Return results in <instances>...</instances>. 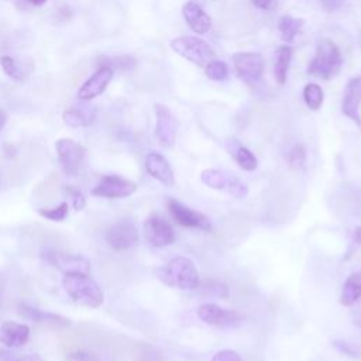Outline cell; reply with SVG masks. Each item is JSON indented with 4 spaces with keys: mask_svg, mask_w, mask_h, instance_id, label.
I'll return each mask as SVG.
<instances>
[{
    "mask_svg": "<svg viewBox=\"0 0 361 361\" xmlns=\"http://www.w3.org/2000/svg\"><path fill=\"white\" fill-rule=\"evenodd\" d=\"M62 286L68 296L83 307L97 309L104 300L102 288L89 274H66L62 278Z\"/></svg>",
    "mask_w": 361,
    "mask_h": 361,
    "instance_id": "1",
    "label": "cell"
},
{
    "mask_svg": "<svg viewBox=\"0 0 361 361\" xmlns=\"http://www.w3.org/2000/svg\"><path fill=\"white\" fill-rule=\"evenodd\" d=\"M158 279L176 289H196L199 286V272L193 261L186 257H175L155 271Z\"/></svg>",
    "mask_w": 361,
    "mask_h": 361,
    "instance_id": "2",
    "label": "cell"
},
{
    "mask_svg": "<svg viewBox=\"0 0 361 361\" xmlns=\"http://www.w3.org/2000/svg\"><path fill=\"white\" fill-rule=\"evenodd\" d=\"M343 65V56L338 47L331 39H322L316 48V54L309 63L307 73L329 80L338 73Z\"/></svg>",
    "mask_w": 361,
    "mask_h": 361,
    "instance_id": "3",
    "label": "cell"
},
{
    "mask_svg": "<svg viewBox=\"0 0 361 361\" xmlns=\"http://www.w3.org/2000/svg\"><path fill=\"white\" fill-rule=\"evenodd\" d=\"M171 48L182 58L190 61L195 65L206 66L214 59L213 48L202 38L197 37H179L171 41Z\"/></svg>",
    "mask_w": 361,
    "mask_h": 361,
    "instance_id": "4",
    "label": "cell"
},
{
    "mask_svg": "<svg viewBox=\"0 0 361 361\" xmlns=\"http://www.w3.org/2000/svg\"><path fill=\"white\" fill-rule=\"evenodd\" d=\"M138 228L130 219H120L106 230V243L114 251H127L138 244Z\"/></svg>",
    "mask_w": 361,
    "mask_h": 361,
    "instance_id": "5",
    "label": "cell"
},
{
    "mask_svg": "<svg viewBox=\"0 0 361 361\" xmlns=\"http://www.w3.org/2000/svg\"><path fill=\"white\" fill-rule=\"evenodd\" d=\"M56 155L62 171L68 176H76L85 161V148L71 138H61L55 144Z\"/></svg>",
    "mask_w": 361,
    "mask_h": 361,
    "instance_id": "6",
    "label": "cell"
},
{
    "mask_svg": "<svg viewBox=\"0 0 361 361\" xmlns=\"http://www.w3.org/2000/svg\"><path fill=\"white\" fill-rule=\"evenodd\" d=\"M137 183L118 175H104L92 189V195L104 199H121L133 195Z\"/></svg>",
    "mask_w": 361,
    "mask_h": 361,
    "instance_id": "7",
    "label": "cell"
},
{
    "mask_svg": "<svg viewBox=\"0 0 361 361\" xmlns=\"http://www.w3.org/2000/svg\"><path fill=\"white\" fill-rule=\"evenodd\" d=\"M145 240L154 247H166L175 243V230L171 223L158 213L149 214L144 221Z\"/></svg>",
    "mask_w": 361,
    "mask_h": 361,
    "instance_id": "8",
    "label": "cell"
},
{
    "mask_svg": "<svg viewBox=\"0 0 361 361\" xmlns=\"http://www.w3.org/2000/svg\"><path fill=\"white\" fill-rule=\"evenodd\" d=\"M166 206H168V210H169L172 219L179 226L188 227V228H197V230H203V231H209L212 228L210 219L206 214L196 212V210L190 209L189 206H185L179 200L168 199Z\"/></svg>",
    "mask_w": 361,
    "mask_h": 361,
    "instance_id": "9",
    "label": "cell"
},
{
    "mask_svg": "<svg viewBox=\"0 0 361 361\" xmlns=\"http://www.w3.org/2000/svg\"><path fill=\"white\" fill-rule=\"evenodd\" d=\"M237 76L247 85L257 83L264 73V59L257 52H237L233 55Z\"/></svg>",
    "mask_w": 361,
    "mask_h": 361,
    "instance_id": "10",
    "label": "cell"
},
{
    "mask_svg": "<svg viewBox=\"0 0 361 361\" xmlns=\"http://www.w3.org/2000/svg\"><path fill=\"white\" fill-rule=\"evenodd\" d=\"M196 313L204 323L216 327H237L244 320L238 312L223 309L216 303H203L197 307Z\"/></svg>",
    "mask_w": 361,
    "mask_h": 361,
    "instance_id": "11",
    "label": "cell"
},
{
    "mask_svg": "<svg viewBox=\"0 0 361 361\" xmlns=\"http://www.w3.org/2000/svg\"><path fill=\"white\" fill-rule=\"evenodd\" d=\"M45 259L59 269L63 275L66 274H89L90 262L78 254H69L62 251H47Z\"/></svg>",
    "mask_w": 361,
    "mask_h": 361,
    "instance_id": "12",
    "label": "cell"
},
{
    "mask_svg": "<svg viewBox=\"0 0 361 361\" xmlns=\"http://www.w3.org/2000/svg\"><path fill=\"white\" fill-rule=\"evenodd\" d=\"M113 75H114V71L111 68L99 66L97 71L79 87L76 93L78 99L87 102L100 96L111 82Z\"/></svg>",
    "mask_w": 361,
    "mask_h": 361,
    "instance_id": "13",
    "label": "cell"
},
{
    "mask_svg": "<svg viewBox=\"0 0 361 361\" xmlns=\"http://www.w3.org/2000/svg\"><path fill=\"white\" fill-rule=\"evenodd\" d=\"M155 116H157V124H155V137L158 142L164 147H172L175 144L176 137V121L172 116L171 110L161 103H157L154 106Z\"/></svg>",
    "mask_w": 361,
    "mask_h": 361,
    "instance_id": "14",
    "label": "cell"
},
{
    "mask_svg": "<svg viewBox=\"0 0 361 361\" xmlns=\"http://www.w3.org/2000/svg\"><path fill=\"white\" fill-rule=\"evenodd\" d=\"M360 107H361V78H353L345 86L343 102H341V111L344 116L355 121L361 126L360 117Z\"/></svg>",
    "mask_w": 361,
    "mask_h": 361,
    "instance_id": "15",
    "label": "cell"
},
{
    "mask_svg": "<svg viewBox=\"0 0 361 361\" xmlns=\"http://www.w3.org/2000/svg\"><path fill=\"white\" fill-rule=\"evenodd\" d=\"M145 171L148 172L149 176H152L154 179H157L158 182H161L165 186H172L175 183V176H173V171L169 165V162L166 161L165 157H162L161 154L152 151L148 152L145 155Z\"/></svg>",
    "mask_w": 361,
    "mask_h": 361,
    "instance_id": "16",
    "label": "cell"
},
{
    "mask_svg": "<svg viewBox=\"0 0 361 361\" xmlns=\"http://www.w3.org/2000/svg\"><path fill=\"white\" fill-rule=\"evenodd\" d=\"M30 338V327L14 320H4L0 324V343L7 348L24 345Z\"/></svg>",
    "mask_w": 361,
    "mask_h": 361,
    "instance_id": "17",
    "label": "cell"
},
{
    "mask_svg": "<svg viewBox=\"0 0 361 361\" xmlns=\"http://www.w3.org/2000/svg\"><path fill=\"white\" fill-rule=\"evenodd\" d=\"M182 14L189 28L196 34H206L210 30L212 18L206 11L195 1H188L182 7Z\"/></svg>",
    "mask_w": 361,
    "mask_h": 361,
    "instance_id": "18",
    "label": "cell"
},
{
    "mask_svg": "<svg viewBox=\"0 0 361 361\" xmlns=\"http://www.w3.org/2000/svg\"><path fill=\"white\" fill-rule=\"evenodd\" d=\"M18 314L27 320H31V322H37V323H44V324H52V326H62V327H66L71 324V320L61 316V314H56V313H52V312H45V310H41L38 307H34L31 305H27V303H20L18 305Z\"/></svg>",
    "mask_w": 361,
    "mask_h": 361,
    "instance_id": "19",
    "label": "cell"
},
{
    "mask_svg": "<svg viewBox=\"0 0 361 361\" xmlns=\"http://www.w3.org/2000/svg\"><path fill=\"white\" fill-rule=\"evenodd\" d=\"M0 65L4 71V73L17 82L24 80L34 69V62L30 58L21 61V59H16L10 55H3L0 58Z\"/></svg>",
    "mask_w": 361,
    "mask_h": 361,
    "instance_id": "20",
    "label": "cell"
},
{
    "mask_svg": "<svg viewBox=\"0 0 361 361\" xmlns=\"http://www.w3.org/2000/svg\"><path fill=\"white\" fill-rule=\"evenodd\" d=\"M94 117H96V110L94 107H89V106H75L65 110L62 114L63 123L72 128L87 127L93 123Z\"/></svg>",
    "mask_w": 361,
    "mask_h": 361,
    "instance_id": "21",
    "label": "cell"
},
{
    "mask_svg": "<svg viewBox=\"0 0 361 361\" xmlns=\"http://www.w3.org/2000/svg\"><path fill=\"white\" fill-rule=\"evenodd\" d=\"M227 149L230 151L231 157L237 162V165L244 171H254L258 166L257 157L244 145H241L237 140L227 141Z\"/></svg>",
    "mask_w": 361,
    "mask_h": 361,
    "instance_id": "22",
    "label": "cell"
},
{
    "mask_svg": "<svg viewBox=\"0 0 361 361\" xmlns=\"http://www.w3.org/2000/svg\"><path fill=\"white\" fill-rule=\"evenodd\" d=\"M292 55H293V49L289 45H281L276 51L275 63H274V76L276 83L279 85H285L286 82Z\"/></svg>",
    "mask_w": 361,
    "mask_h": 361,
    "instance_id": "23",
    "label": "cell"
},
{
    "mask_svg": "<svg viewBox=\"0 0 361 361\" xmlns=\"http://www.w3.org/2000/svg\"><path fill=\"white\" fill-rule=\"evenodd\" d=\"M358 299H361V272L351 274L341 289L340 293V303L343 306H351Z\"/></svg>",
    "mask_w": 361,
    "mask_h": 361,
    "instance_id": "24",
    "label": "cell"
},
{
    "mask_svg": "<svg viewBox=\"0 0 361 361\" xmlns=\"http://www.w3.org/2000/svg\"><path fill=\"white\" fill-rule=\"evenodd\" d=\"M303 23L305 21L302 18H295V17H290V16L281 17L278 28H279L282 41L286 42V44L293 42L295 37L300 32V30L303 27Z\"/></svg>",
    "mask_w": 361,
    "mask_h": 361,
    "instance_id": "25",
    "label": "cell"
},
{
    "mask_svg": "<svg viewBox=\"0 0 361 361\" xmlns=\"http://www.w3.org/2000/svg\"><path fill=\"white\" fill-rule=\"evenodd\" d=\"M228 178L230 173L220 171V169H204L200 173V180L212 188V189H217V190H226L227 183H228Z\"/></svg>",
    "mask_w": 361,
    "mask_h": 361,
    "instance_id": "26",
    "label": "cell"
},
{
    "mask_svg": "<svg viewBox=\"0 0 361 361\" xmlns=\"http://www.w3.org/2000/svg\"><path fill=\"white\" fill-rule=\"evenodd\" d=\"M99 66H109L114 69H133L137 65V61L131 55H116V56H100L97 59Z\"/></svg>",
    "mask_w": 361,
    "mask_h": 361,
    "instance_id": "27",
    "label": "cell"
},
{
    "mask_svg": "<svg viewBox=\"0 0 361 361\" xmlns=\"http://www.w3.org/2000/svg\"><path fill=\"white\" fill-rule=\"evenodd\" d=\"M303 102L310 109V110H319L323 104V99H324V94H323V90L322 87L317 85V83H307L305 87H303Z\"/></svg>",
    "mask_w": 361,
    "mask_h": 361,
    "instance_id": "28",
    "label": "cell"
},
{
    "mask_svg": "<svg viewBox=\"0 0 361 361\" xmlns=\"http://www.w3.org/2000/svg\"><path fill=\"white\" fill-rule=\"evenodd\" d=\"M204 73L209 79L214 82H221V80H226L228 76V66L223 61L213 59L204 66Z\"/></svg>",
    "mask_w": 361,
    "mask_h": 361,
    "instance_id": "29",
    "label": "cell"
},
{
    "mask_svg": "<svg viewBox=\"0 0 361 361\" xmlns=\"http://www.w3.org/2000/svg\"><path fill=\"white\" fill-rule=\"evenodd\" d=\"M38 213H39V216L45 217L47 220L63 221L68 217V214H69V204H68V202H62V203H59L55 207L38 209Z\"/></svg>",
    "mask_w": 361,
    "mask_h": 361,
    "instance_id": "30",
    "label": "cell"
},
{
    "mask_svg": "<svg viewBox=\"0 0 361 361\" xmlns=\"http://www.w3.org/2000/svg\"><path fill=\"white\" fill-rule=\"evenodd\" d=\"M306 162V149L302 144H295L288 152V164L293 169H302Z\"/></svg>",
    "mask_w": 361,
    "mask_h": 361,
    "instance_id": "31",
    "label": "cell"
},
{
    "mask_svg": "<svg viewBox=\"0 0 361 361\" xmlns=\"http://www.w3.org/2000/svg\"><path fill=\"white\" fill-rule=\"evenodd\" d=\"M226 192H228L230 195H233V196L237 197V199H244V197L248 195V188H247V185H245L243 180H240L235 175L230 173Z\"/></svg>",
    "mask_w": 361,
    "mask_h": 361,
    "instance_id": "32",
    "label": "cell"
},
{
    "mask_svg": "<svg viewBox=\"0 0 361 361\" xmlns=\"http://www.w3.org/2000/svg\"><path fill=\"white\" fill-rule=\"evenodd\" d=\"M68 193L71 196V200H72V206L75 210H82L86 204V197L85 195L78 190V189H73V188H68Z\"/></svg>",
    "mask_w": 361,
    "mask_h": 361,
    "instance_id": "33",
    "label": "cell"
},
{
    "mask_svg": "<svg viewBox=\"0 0 361 361\" xmlns=\"http://www.w3.org/2000/svg\"><path fill=\"white\" fill-rule=\"evenodd\" d=\"M212 361H243V358L234 350H220L213 355Z\"/></svg>",
    "mask_w": 361,
    "mask_h": 361,
    "instance_id": "34",
    "label": "cell"
},
{
    "mask_svg": "<svg viewBox=\"0 0 361 361\" xmlns=\"http://www.w3.org/2000/svg\"><path fill=\"white\" fill-rule=\"evenodd\" d=\"M331 344H333L334 348H337V350H338L340 353H343L344 355H348V357H358V355H360L358 351H357L351 344H348V343H345V341L336 340V341H333Z\"/></svg>",
    "mask_w": 361,
    "mask_h": 361,
    "instance_id": "35",
    "label": "cell"
},
{
    "mask_svg": "<svg viewBox=\"0 0 361 361\" xmlns=\"http://www.w3.org/2000/svg\"><path fill=\"white\" fill-rule=\"evenodd\" d=\"M207 290H210L212 293H214L216 296H220V298H227L228 296V288L221 283V282H216V281H212L209 282V288L204 286Z\"/></svg>",
    "mask_w": 361,
    "mask_h": 361,
    "instance_id": "36",
    "label": "cell"
},
{
    "mask_svg": "<svg viewBox=\"0 0 361 361\" xmlns=\"http://www.w3.org/2000/svg\"><path fill=\"white\" fill-rule=\"evenodd\" d=\"M252 6H255L259 10L271 11L276 7V0H250Z\"/></svg>",
    "mask_w": 361,
    "mask_h": 361,
    "instance_id": "37",
    "label": "cell"
},
{
    "mask_svg": "<svg viewBox=\"0 0 361 361\" xmlns=\"http://www.w3.org/2000/svg\"><path fill=\"white\" fill-rule=\"evenodd\" d=\"M66 361H94L93 357L85 351H75L68 355Z\"/></svg>",
    "mask_w": 361,
    "mask_h": 361,
    "instance_id": "38",
    "label": "cell"
},
{
    "mask_svg": "<svg viewBox=\"0 0 361 361\" xmlns=\"http://www.w3.org/2000/svg\"><path fill=\"white\" fill-rule=\"evenodd\" d=\"M319 1H320V4H322L326 10H329V11L337 10V8L344 3V0H319Z\"/></svg>",
    "mask_w": 361,
    "mask_h": 361,
    "instance_id": "39",
    "label": "cell"
},
{
    "mask_svg": "<svg viewBox=\"0 0 361 361\" xmlns=\"http://www.w3.org/2000/svg\"><path fill=\"white\" fill-rule=\"evenodd\" d=\"M11 361H42V358L38 354H25V355L13 358Z\"/></svg>",
    "mask_w": 361,
    "mask_h": 361,
    "instance_id": "40",
    "label": "cell"
},
{
    "mask_svg": "<svg viewBox=\"0 0 361 361\" xmlns=\"http://www.w3.org/2000/svg\"><path fill=\"white\" fill-rule=\"evenodd\" d=\"M7 118H8L7 113H6L3 109H0V131L4 128V126H6V123H7Z\"/></svg>",
    "mask_w": 361,
    "mask_h": 361,
    "instance_id": "41",
    "label": "cell"
},
{
    "mask_svg": "<svg viewBox=\"0 0 361 361\" xmlns=\"http://www.w3.org/2000/svg\"><path fill=\"white\" fill-rule=\"evenodd\" d=\"M354 238H355V243L357 245L361 247V226L355 228V233H354Z\"/></svg>",
    "mask_w": 361,
    "mask_h": 361,
    "instance_id": "42",
    "label": "cell"
},
{
    "mask_svg": "<svg viewBox=\"0 0 361 361\" xmlns=\"http://www.w3.org/2000/svg\"><path fill=\"white\" fill-rule=\"evenodd\" d=\"M23 1H25V3H28L31 6H42V4L47 3V0H23Z\"/></svg>",
    "mask_w": 361,
    "mask_h": 361,
    "instance_id": "43",
    "label": "cell"
},
{
    "mask_svg": "<svg viewBox=\"0 0 361 361\" xmlns=\"http://www.w3.org/2000/svg\"><path fill=\"white\" fill-rule=\"evenodd\" d=\"M355 323H357V324H358V326H360V327H361V319H358V320H357V322H355Z\"/></svg>",
    "mask_w": 361,
    "mask_h": 361,
    "instance_id": "44",
    "label": "cell"
}]
</instances>
